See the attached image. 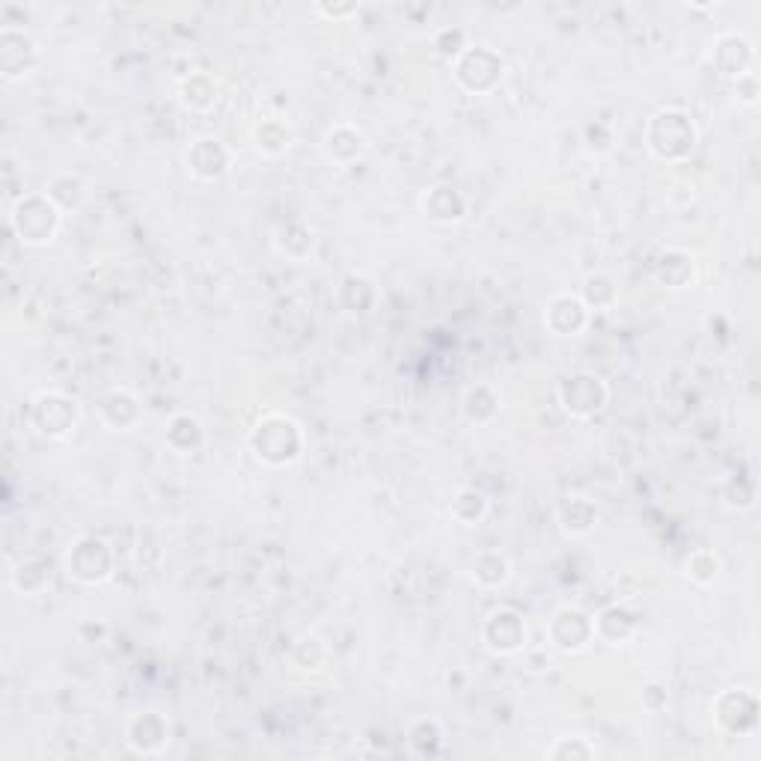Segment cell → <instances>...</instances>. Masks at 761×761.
<instances>
[{
    "label": "cell",
    "mask_w": 761,
    "mask_h": 761,
    "mask_svg": "<svg viewBox=\"0 0 761 761\" xmlns=\"http://www.w3.org/2000/svg\"><path fill=\"white\" fill-rule=\"evenodd\" d=\"M649 149L664 161H678V158L690 156L696 147V128L687 114L682 110H661L652 117L649 131H645Z\"/></svg>",
    "instance_id": "1"
},
{
    "label": "cell",
    "mask_w": 761,
    "mask_h": 761,
    "mask_svg": "<svg viewBox=\"0 0 761 761\" xmlns=\"http://www.w3.org/2000/svg\"><path fill=\"white\" fill-rule=\"evenodd\" d=\"M254 452L268 464H289L301 455L303 435L298 429V422L286 420L280 414L274 417H265L259 426L254 429Z\"/></svg>",
    "instance_id": "2"
},
{
    "label": "cell",
    "mask_w": 761,
    "mask_h": 761,
    "mask_svg": "<svg viewBox=\"0 0 761 761\" xmlns=\"http://www.w3.org/2000/svg\"><path fill=\"white\" fill-rule=\"evenodd\" d=\"M12 226L28 245H45L60 229V205L49 194H33L19 200L12 212Z\"/></svg>",
    "instance_id": "3"
},
{
    "label": "cell",
    "mask_w": 761,
    "mask_h": 761,
    "mask_svg": "<svg viewBox=\"0 0 761 761\" xmlns=\"http://www.w3.org/2000/svg\"><path fill=\"white\" fill-rule=\"evenodd\" d=\"M455 78L470 93H485L503 78V60L491 49H464L455 60Z\"/></svg>",
    "instance_id": "4"
},
{
    "label": "cell",
    "mask_w": 761,
    "mask_h": 761,
    "mask_svg": "<svg viewBox=\"0 0 761 761\" xmlns=\"http://www.w3.org/2000/svg\"><path fill=\"white\" fill-rule=\"evenodd\" d=\"M110 568H114V557L105 542L98 538H81L78 545L72 547L68 554V575L81 580V583H101L108 580Z\"/></svg>",
    "instance_id": "5"
},
{
    "label": "cell",
    "mask_w": 761,
    "mask_h": 761,
    "mask_svg": "<svg viewBox=\"0 0 761 761\" xmlns=\"http://www.w3.org/2000/svg\"><path fill=\"white\" fill-rule=\"evenodd\" d=\"M559 399L571 417H592L604 408L607 390L596 375H571L559 384Z\"/></svg>",
    "instance_id": "6"
},
{
    "label": "cell",
    "mask_w": 761,
    "mask_h": 761,
    "mask_svg": "<svg viewBox=\"0 0 761 761\" xmlns=\"http://www.w3.org/2000/svg\"><path fill=\"white\" fill-rule=\"evenodd\" d=\"M33 420H36L42 435H49V438H66L68 431L75 429V422H78V405L68 401L66 396L49 393V396H40V399H36Z\"/></svg>",
    "instance_id": "7"
},
{
    "label": "cell",
    "mask_w": 761,
    "mask_h": 761,
    "mask_svg": "<svg viewBox=\"0 0 761 761\" xmlns=\"http://www.w3.org/2000/svg\"><path fill=\"white\" fill-rule=\"evenodd\" d=\"M482 636H485V645H489L491 652L512 654L527 643V625L512 610H497V613L489 615Z\"/></svg>",
    "instance_id": "8"
},
{
    "label": "cell",
    "mask_w": 761,
    "mask_h": 761,
    "mask_svg": "<svg viewBox=\"0 0 761 761\" xmlns=\"http://www.w3.org/2000/svg\"><path fill=\"white\" fill-rule=\"evenodd\" d=\"M596 634V622H589V615L580 610H559L550 622V640L562 649V652H580Z\"/></svg>",
    "instance_id": "9"
},
{
    "label": "cell",
    "mask_w": 761,
    "mask_h": 761,
    "mask_svg": "<svg viewBox=\"0 0 761 761\" xmlns=\"http://www.w3.org/2000/svg\"><path fill=\"white\" fill-rule=\"evenodd\" d=\"M187 167L200 179L224 176L226 167H229V152H226L224 143L215 140V137H200L194 147H191V152H187Z\"/></svg>",
    "instance_id": "10"
},
{
    "label": "cell",
    "mask_w": 761,
    "mask_h": 761,
    "mask_svg": "<svg viewBox=\"0 0 761 761\" xmlns=\"http://www.w3.org/2000/svg\"><path fill=\"white\" fill-rule=\"evenodd\" d=\"M422 208L431 221H440V224H452V221H461L464 217V200H461L452 187H431L429 194L422 196Z\"/></svg>",
    "instance_id": "11"
},
{
    "label": "cell",
    "mask_w": 761,
    "mask_h": 761,
    "mask_svg": "<svg viewBox=\"0 0 761 761\" xmlns=\"http://www.w3.org/2000/svg\"><path fill=\"white\" fill-rule=\"evenodd\" d=\"M342 149H349L352 161L354 158H361V152H363L361 131H354V128H349V126H340V128H333L331 135L324 137V152H328L333 161H342Z\"/></svg>",
    "instance_id": "12"
},
{
    "label": "cell",
    "mask_w": 761,
    "mask_h": 761,
    "mask_svg": "<svg viewBox=\"0 0 761 761\" xmlns=\"http://www.w3.org/2000/svg\"><path fill=\"white\" fill-rule=\"evenodd\" d=\"M256 149L265 152V156H280L283 149H289V140H292V131L283 126V122H262L256 128Z\"/></svg>",
    "instance_id": "13"
},
{
    "label": "cell",
    "mask_w": 761,
    "mask_h": 761,
    "mask_svg": "<svg viewBox=\"0 0 761 761\" xmlns=\"http://www.w3.org/2000/svg\"><path fill=\"white\" fill-rule=\"evenodd\" d=\"M217 98V84L212 78H205V75H194L191 81H185V87H182V101H185L187 108H196V110H205L215 105Z\"/></svg>",
    "instance_id": "14"
},
{
    "label": "cell",
    "mask_w": 761,
    "mask_h": 761,
    "mask_svg": "<svg viewBox=\"0 0 761 761\" xmlns=\"http://www.w3.org/2000/svg\"><path fill=\"white\" fill-rule=\"evenodd\" d=\"M315 10L322 12V15H328V19H345V15H352V12H357V7H336V10H328V7H315Z\"/></svg>",
    "instance_id": "15"
}]
</instances>
